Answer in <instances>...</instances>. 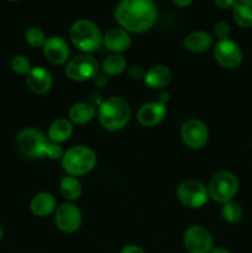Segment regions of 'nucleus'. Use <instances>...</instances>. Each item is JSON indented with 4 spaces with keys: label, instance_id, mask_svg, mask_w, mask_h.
<instances>
[{
    "label": "nucleus",
    "instance_id": "2",
    "mask_svg": "<svg viewBox=\"0 0 252 253\" xmlns=\"http://www.w3.org/2000/svg\"><path fill=\"white\" fill-rule=\"evenodd\" d=\"M96 115H98L99 123L105 130L120 131L130 121V104L124 96H110L99 105Z\"/></svg>",
    "mask_w": 252,
    "mask_h": 253
},
{
    "label": "nucleus",
    "instance_id": "32",
    "mask_svg": "<svg viewBox=\"0 0 252 253\" xmlns=\"http://www.w3.org/2000/svg\"><path fill=\"white\" fill-rule=\"evenodd\" d=\"M120 253H146L141 249L140 246H136V245H126L123 247Z\"/></svg>",
    "mask_w": 252,
    "mask_h": 253
},
{
    "label": "nucleus",
    "instance_id": "3",
    "mask_svg": "<svg viewBox=\"0 0 252 253\" xmlns=\"http://www.w3.org/2000/svg\"><path fill=\"white\" fill-rule=\"evenodd\" d=\"M103 36L98 25L89 19L76 20L69 29L72 43L85 54H91L100 48Z\"/></svg>",
    "mask_w": 252,
    "mask_h": 253
},
{
    "label": "nucleus",
    "instance_id": "27",
    "mask_svg": "<svg viewBox=\"0 0 252 253\" xmlns=\"http://www.w3.org/2000/svg\"><path fill=\"white\" fill-rule=\"evenodd\" d=\"M31 63H30V59L27 58L24 54H16V56L12 57L11 59V69L16 74L20 76H27L29 72L31 71Z\"/></svg>",
    "mask_w": 252,
    "mask_h": 253
},
{
    "label": "nucleus",
    "instance_id": "25",
    "mask_svg": "<svg viewBox=\"0 0 252 253\" xmlns=\"http://www.w3.org/2000/svg\"><path fill=\"white\" fill-rule=\"evenodd\" d=\"M221 216L225 221L230 222V224H236L244 216V210H242V207L239 203L231 200V202L222 205Z\"/></svg>",
    "mask_w": 252,
    "mask_h": 253
},
{
    "label": "nucleus",
    "instance_id": "29",
    "mask_svg": "<svg viewBox=\"0 0 252 253\" xmlns=\"http://www.w3.org/2000/svg\"><path fill=\"white\" fill-rule=\"evenodd\" d=\"M214 34L217 37V41H220V40H227L230 39L231 27H230V25L226 21H219L215 24Z\"/></svg>",
    "mask_w": 252,
    "mask_h": 253
},
{
    "label": "nucleus",
    "instance_id": "35",
    "mask_svg": "<svg viewBox=\"0 0 252 253\" xmlns=\"http://www.w3.org/2000/svg\"><path fill=\"white\" fill-rule=\"evenodd\" d=\"M172 4L179 7H187L188 5L192 4V1H190V0H173Z\"/></svg>",
    "mask_w": 252,
    "mask_h": 253
},
{
    "label": "nucleus",
    "instance_id": "22",
    "mask_svg": "<svg viewBox=\"0 0 252 253\" xmlns=\"http://www.w3.org/2000/svg\"><path fill=\"white\" fill-rule=\"evenodd\" d=\"M231 10L232 17L240 27H252V0H237Z\"/></svg>",
    "mask_w": 252,
    "mask_h": 253
},
{
    "label": "nucleus",
    "instance_id": "11",
    "mask_svg": "<svg viewBox=\"0 0 252 253\" xmlns=\"http://www.w3.org/2000/svg\"><path fill=\"white\" fill-rule=\"evenodd\" d=\"M83 222L81 209L73 203H63L58 205L54 211V224L66 234H74L78 231Z\"/></svg>",
    "mask_w": 252,
    "mask_h": 253
},
{
    "label": "nucleus",
    "instance_id": "26",
    "mask_svg": "<svg viewBox=\"0 0 252 253\" xmlns=\"http://www.w3.org/2000/svg\"><path fill=\"white\" fill-rule=\"evenodd\" d=\"M46 40V35L40 27H29L25 32V41L32 47H42Z\"/></svg>",
    "mask_w": 252,
    "mask_h": 253
},
{
    "label": "nucleus",
    "instance_id": "13",
    "mask_svg": "<svg viewBox=\"0 0 252 253\" xmlns=\"http://www.w3.org/2000/svg\"><path fill=\"white\" fill-rule=\"evenodd\" d=\"M42 52L47 61L52 64H63L69 61V44L59 36H51L42 46Z\"/></svg>",
    "mask_w": 252,
    "mask_h": 253
},
{
    "label": "nucleus",
    "instance_id": "37",
    "mask_svg": "<svg viewBox=\"0 0 252 253\" xmlns=\"http://www.w3.org/2000/svg\"><path fill=\"white\" fill-rule=\"evenodd\" d=\"M2 237H4V232H2V229L0 227V241L2 240Z\"/></svg>",
    "mask_w": 252,
    "mask_h": 253
},
{
    "label": "nucleus",
    "instance_id": "21",
    "mask_svg": "<svg viewBox=\"0 0 252 253\" xmlns=\"http://www.w3.org/2000/svg\"><path fill=\"white\" fill-rule=\"evenodd\" d=\"M73 133V124L68 119H57L49 125L47 137L51 142L58 143L61 145L62 142H66Z\"/></svg>",
    "mask_w": 252,
    "mask_h": 253
},
{
    "label": "nucleus",
    "instance_id": "15",
    "mask_svg": "<svg viewBox=\"0 0 252 253\" xmlns=\"http://www.w3.org/2000/svg\"><path fill=\"white\" fill-rule=\"evenodd\" d=\"M26 84L32 93L41 95L51 90L53 85V78L44 67H32L26 76Z\"/></svg>",
    "mask_w": 252,
    "mask_h": 253
},
{
    "label": "nucleus",
    "instance_id": "5",
    "mask_svg": "<svg viewBox=\"0 0 252 253\" xmlns=\"http://www.w3.org/2000/svg\"><path fill=\"white\" fill-rule=\"evenodd\" d=\"M49 140L42 131L35 127L22 128L16 136V145L20 152L27 158H43Z\"/></svg>",
    "mask_w": 252,
    "mask_h": 253
},
{
    "label": "nucleus",
    "instance_id": "33",
    "mask_svg": "<svg viewBox=\"0 0 252 253\" xmlns=\"http://www.w3.org/2000/svg\"><path fill=\"white\" fill-rule=\"evenodd\" d=\"M214 4L220 9H232L235 1L234 0H216Z\"/></svg>",
    "mask_w": 252,
    "mask_h": 253
},
{
    "label": "nucleus",
    "instance_id": "14",
    "mask_svg": "<svg viewBox=\"0 0 252 253\" xmlns=\"http://www.w3.org/2000/svg\"><path fill=\"white\" fill-rule=\"evenodd\" d=\"M166 116H167V108L158 101L143 104L137 111V121L146 127L158 125L165 120Z\"/></svg>",
    "mask_w": 252,
    "mask_h": 253
},
{
    "label": "nucleus",
    "instance_id": "8",
    "mask_svg": "<svg viewBox=\"0 0 252 253\" xmlns=\"http://www.w3.org/2000/svg\"><path fill=\"white\" fill-rule=\"evenodd\" d=\"M64 72L73 82L90 81L99 73V63L91 54L82 53L67 62Z\"/></svg>",
    "mask_w": 252,
    "mask_h": 253
},
{
    "label": "nucleus",
    "instance_id": "9",
    "mask_svg": "<svg viewBox=\"0 0 252 253\" xmlns=\"http://www.w3.org/2000/svg\"><path fill=\"white\" fill-rule=\"evenodd\" d=\"M183 245L189 253H210L214 249V240L207 227L192 225L184 231Z\"/></svg>",
    "mask_w": 252,
    "mask_h": 253
},
{
    "label": "nucleus",
    "instance_id": "18",
    "mask_svg": "<svg viewBox=\"0 0 252 253\" xmlns=\"http://www.w3.org/2000/svg\"><path fill=\"white\" fill-rule=\"evenodd\" d=\"M173 73L169 67L165 64H156L146 71L143 82L151 89H163L172 82Z\"/></svg>",
    "mask_w": 252,
    "mask_h": 253
},
{
    "label": "nucleus",
    "instance_id": "17",
    "mask_svg": "<svg viewBox=\"0 0 252 253\" xmlns=\"http://www.w3.org/2000/svg\"><path fill=\"white\" fill-rule=\"evenodd\" d=\"M183 46L192 53H203L214 46V37L210 32L197 30L192 31L183 40Z\"/></svg>",
    "mask_w": 252,
    "mask_h": 253
},
{
    "label": "nucleus",
    "instance_id": "36",
    "mask_svg": "<svg viewBox=\"0 0 252 253\" xmlns=\"http://www.w3.org/2000/svg\"><path fill=\"white\" fill-rule=\"evenodd\" d=\"M210 253H231L225 247H214V249L210 251Z\"/></svg>",
    "mask_w": 252,
    "mask_h": 253
},
{
    "label": "nucleus",
    "instance_id": "16",
    "mask_svg": "<svg viewBox=\"0 0 252 253\" xmlns=\"http://www.w3.org/2000/svg\"><path fill=\"white\" fill-rule=\"evenodd\" d=\"M103 44L108 51L114 54H120L127 51L131 46V36L126 30L121 27H114L106 31L103 36Z\"/></svg>",
    "mask_w": 252,
    "mask_h": 253
},
{
    "label": "nucleus",
    "instance_id": "7",
    "mask_svg": "<svg viewBox=\"0 0 252 253\" xmlns=\"http://www.w3.org/2000/svg\"><path fill=\"white\" fill-rule=\"evenodd\" d=\"M177 198L182 205L189 209H199L209 200V192L200 180L187 179L177 188Z\"/></svg>",
    "mask_w": 252,
    "mask_h": 253
},
{
    "label": "nucleus",
    "instance_id": "10",
    "mask_svg": "<svg viewBox=\"0 0 252 253\" xmlns=\"http://www.w3.org/2000/svg\"><path fill=\"white\" fill-rule=\"evenodd\" d=\"M180 138L187 147L200 150L209 140V128L199 119H189L180 127Z\"/></svg>",
    "mask_w": 252,
    "mask_h": 253
},
{
    "label": "nucleus",
    "instance_id": "28",
    "mask_svg": "<svg viewBox=\"0 0 252 253\" xmlns=\"http://www.w3.org/2000/svg\"><path fill=\"white\" fill-rule=\"evenodd\" d=\"M63 155H64V151L63 148H62V146L58 145V143H54L49 141L48 146H47L46 148L44 157L49 158V160L52 161H58V160L61 161L62 158H63Z\"/></svg>",
    "mask_w": 252,
    "mask_h": 253
},
{
    "label": "nucleus",
    "instance_id": "19",
    "mask_svg": "<svg viewBox=\"0 0 252 253\" xmlns=\"http://www.w3.org/2000/svg\"><path fill=\"white\" fill-rule=\"evenodd\" d=\"M32 214L39 217H46L56 211L57 202L53 194L48 192H41L32 198L30 203Z\"/></svg>",
    "mask_w": 252,
    "mask_h": 253
},
{
    "label": "nucleus",
    "instance_id": "6",
    "mask_svg": "<svg viewBox=\"0 0 252 253\" xmlns=\"http://www.w3.org/2000/svg\"><path fill=\"white\" fill-rule=\"evenodd\" d=\"M239 179L234 173L229 170L217 172L210 179L209 187H208L209 198L219 204H226L234 200L235 195L239 192Z\"/></svg>",
    "mask_w": 252,
    "mask_h": 253
},
{
    "label": "nucleus",
    "instance_id": "12",
    "mask_svg": "<svg viewBox=\"0 0 252 253\" xmlns=\"http://www.w3.org/2000/svg\"><path fill=\"white\" fill-rule=\"evenodd\" d=\"M212 54L217 64L227 69L239 67L242 62V51L232 40H220L212 46Z\"/></svg>",
    "mask_w": 252,
    "mask_h": 253
},
{
    "label": "nucleus",
    "instance_id": "4",
    "mask_svg": "<svg viewBox=\"0 0 252 253\" xmlns=\"http://www.w3.org/2000/svg\"><path fill=\"white\" fill-rule=\"evenodd\" d=\"M95 152L90 147L84 145L72 146L64 151L63 158L61 160V166L67 175L79 177L91 172L96 166Z\"/></svg>",
    "mask_w": 252,
    "mask_h": 253
},
{
    "label": "nucleus",
    "instance_id": "23",
    "mask_svg": "<svg viewBox=\"0 0 252 253\" xmlns=\"http://www.w3.org/2000/svg\"><path fill=\"white\" fill-rule=\"evenodd\" d=\"M59 190H61L62 197L66 198L68 202H76L83 193V188L78 178L67 174L59 182Z\"/></svg>",
    "mask_w": 252,
    "mask_h": 253
},
{
    "label": "nucleus",
    "instance_id": "24",
    "mask_svg": "<svg viewBox=\"0 0 252 253\" xmlns=\"http://www.w3.org/2000/svg\"><path fill=\"white\" fill-rule=\"evenodd\" d=\"M127 68V63L123 54H110L101 63V72L106 76H119Z\"/></svg>",
    "mask_w": 252,
    "mask_h": 253
},
{
    "label": "nucleus",
    "instance_id": "30",
    "mask_svg": "<svg viewBox=\"0 0 252 253\" xmlns=\"http://www.w3.org/2000/svg\"><path fill=\"white\" fill-rule=\"evenodd\" d=\"M145 73H146L145 69H143L141 66H136V64H133V66H131L130 68H127L128 77H130L131 79H133V81L143 79V77H145Z\"/></svg>",
    "mask_w": 252,
    "mask_h": 253
},
{
    "label": "nucleus",
    "instance_id": "1",
    "mask_svg": "<svg viewBox=\"0 0 252 253\" xmlns=\"http://www.w3.org/2000/svg\"><path fill=\"white\" fill-rule=\"evenodd\" d=\"M157 6L151 0H123L116 5L114 17L130 34L148 31L157 21Z\"/></svg>",
    "mask_w": 252,
    "mask_h": 253
},
{
    "label": "nucleus",
    "instance_id": "20",
    "mask_svg": "<svg viewBox=\"0 0 252 253\" xmlns=\"http://www.w3.org/2000/svg\"><path fill=\"white\" fill-rule=\"evenodd\" d=\"M96 115V109L93 104L81 101L71 106L68 110V120L77 125H85L90 123Z\"/></svg>",
    "mask_w": 252,
    "mask_h": 253
},
{
    "label": "nucleus",
    "instance_id": "31",
    "mask_svg": "<svg viewBox=\"0 0 252 253\" xmlns=\"http://www.w3.org/2000/svg\"><path fill=\"white\" fill-rule=\"evenodd\" d=\"M93 81H94V83H95L98 86H100V88L108 85V76H106V74H104L103 72H99V73L94 77Z\"/></svg>",
    "mask_w": 252,
    "mask_h": 253
},
{
    "label": "nucleus",
    "instance_id": "34",
    "mask_svg": "<svg viewBox=\"0 0 252 253\" xmlns=\"http://www.w3.org/2000/svg\"><path fill=\"white\" fill-rule=\"evenodd\" d=\"M169 99H170L169 93H168V91H166V90H163V91H161L160 95H158V103L166 105V104L169 101Z\"/></svg>",
    "mask_w": 252,
    "mask_h": 253
}]
</instances>
